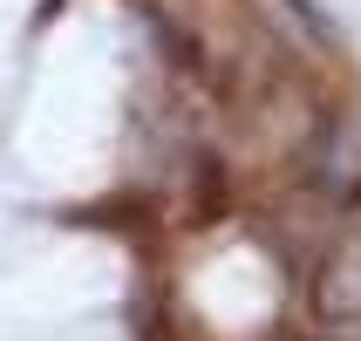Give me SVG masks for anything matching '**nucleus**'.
<instances>
[{"label": "nucleus", "instance_id": "f257e3e1", "mask_svg": "<svg viewBox=\"0 0 361 341\" xmlns=\"http://www.w3.org/2000/svg\"><path fill=\"white\" fill-rule=\"evenodd\" d=\"M321 314H361V246H341L321 280Z\"/></svg>", "mask_w": 361, "mask_h": 341}]
</instances>
